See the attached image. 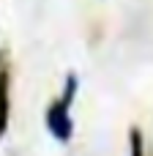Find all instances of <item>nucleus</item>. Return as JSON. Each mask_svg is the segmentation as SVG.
<instances>
[{
	"mask_svg": "<svg viewBox=\"0 0 153 156\" xmlns=\"http://www.w3.org/2000/svg\"><path fill=\"white\" fill-rule=\"evenodd\" d=\"M11 123V69L5 52H0V137Z\"/></svg>",
	"mask_w": 153,
	"mask_h": 156,
	"instance_id": "f03ea898",
	"label": "nucleus"
},
{
	"mask_svg": "<svg viewBox=\"0 0 153 156\" xmlns=\"http://www.w3.org/2000/svg\"><path fill=\"white\" fill-rule=\"evenodd\" d=\"M79 88H82V77H79L77 71H68V74H66V80H63L60 99H63L66 104H71V107H74V101H77V96H79Z\"/></svg>",
	"mask_w": 153,
	"mask_h": 156,
	"instance_id": "7ed1b4c3",
	"label": "nucleus"
},
{
	"mask_svg": "<svg viewBox=\"0 0 153 156\" xmlns=\"http://www.w3.org/2000/svg\"><path fill=\"white\" fill-rule=\"evenodd\" d=\"M44 126L47 132L52 134V140L57 143H71L74 137V115H71V104H66L60 96L52 99L47 104V112H44Z\"/></svg>",
	"mask_w": 153,
	"mask_h": 156,
	"instance_id": "f257e3e1",
	"label": "nucleus"
},
{
	"mask_svg": "<svg viewBox=\"0 0 153 156\" xmlns=\"http://www.w3.org/2000/svg\"><path fill=\"white\" fill-rule=\"evenodd\" d=\"M129 148H131V154H142V132L137 126L129 129Z\"/></svg>",
	"mask_w": 153,
	"mask_h": 156,
	"instance_id": "20e7f679",
	"label": "nucleus"
}]
</instances>
